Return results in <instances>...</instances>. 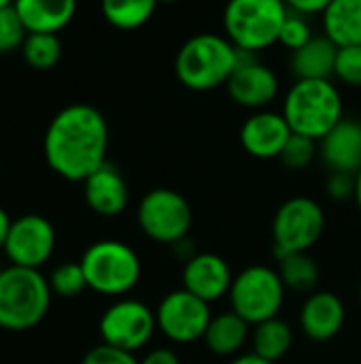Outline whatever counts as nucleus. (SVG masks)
I'll return each mask as SVG.
<instances>
[{"label": "nucleus", "instance_id": "obj_14", "mask_svg": "<svg viewBox=\"0 0 361 364\" xmlns=\"http://www.w3.org/2000/svg\"><path fill=\"white\" fill-rule=\"evenodd\" d=\"M232 282H234V273L219 254H211V252L194 254L183 264L181 288L206 301L209 305L228 296Z\"/></svg>", "mask_w": 361, "mask_h": 364}, {"label": "nucleus", "instance_id": "obj_4", "mask_svg": "<svg viewBox=\"0 0 361 364\" xmlns=\"http://www.w3.org/2000/svg\"><path fill=\"white\" fill-rule=\"evenodd\" d=\"M51 288L36 269L6 267L0 273V328L21 333L38 326L51 307Z\"/></svg>", "mask_w": 361, "mask_h": 364}, {"label": "nucleus", "instance_id": "obj_11", "mask_svg": "<svg viewBox=\"0 0 361 364\" xmlns=\"http://www.w3.org/2000/svg\"><path fill=\"white\" fill-rule=\"evenodd\" d=\"M213 318L211 305L185 288L172 290L162 296L155 309L157 331L177 346L200 341Z\"/></svg>", "mask_w": 361, "mask_h": 364}, {"label": "nucleus", "instance_id": "obj_31", "mask_svg": "<svg viewBox=\"0 0 361 364\" xmlns=\"http://www.w3.org/2000/svg\"><path fill=\"white\" fill-rule=\"evenodd\" d=\"M313 30L309 23V17L296 11H289L283 26H281V34H279V45L287 47L289 51L300 49L302 45H306L313 38Z\"/></svg>", "mask_w": 361, "mask_h": 364}, {"label": "nucleus", "instance_id": "obj_20", "mask_svg": "<svg viewBox=\"0 0 361 364\" xmlns=\"http://www.w3.org/2000/svg\"><path fill=\"white\" fill-rule=\"evenodd\" d=\"M13 6L28 32L57 34L77 13V0H15Z\"/></svg>", "mask_w": 361, "mask_h": 364}, {"label": "nucleus", "instance_id": "obj_22", "mask_svg": "<svg viewBox=\"0 0 361 364\" xmlns=\"http://www.w3.org/2000/svg\"><path fill=\"white\" fill-rule=\"evenodd\" d=\"M323 15V32L336 47L361 45V0H332Z\"/></svg>", "mask_w": 361, "mask_h": 364}, {"label": "nucleus", "instance_id": "obj_32", "mask_svg": "<svg viewBox=\"0 0 361 364\" xmlns=\"http://www.w3.org/2000/svg\"><path fill=\"white\" fill-rule=\"evenodd\" d=\"M81 364H140V360L130 352H123V350H117L113 346L100 343V346L91 348L83 356Z\"/></svg>", "mask_w": 361, "mask_h": 364}, {"label": "nucleus", "instance_id": "obj_37", "mask_svg": "<svg viewBox=\"0 0 361 364\" xmlns=\"http://www.w3.org/2000/svg\"><path fill=\"white\" fill-rule=\"evenodd\" d=\"M11 218L9 213L0 207V252L4 250V241H6V235H9V228H11Z\"/></svg>", "mask_w": 361, "mask_h": 364}, {"label": "nucleus", "instance_id": "obj_15", "mask_svg": "<svg viewBox=\"0 0 361 364\" xmlns=\"http://www.w3.org/2000/svg\"><path fill=\"white\" fill-rule=\"evenodd\" d=\"M291 134L294 132L281 111L260 109L240 126V145L257 160H272L281 156Z\"/></svg>", "mask_w": 361, "mask_h": 364}, {"label": "nucleus", "instance_id": "obj_28", "mask_svg": "<svg viewBox=\"0 0 361 364\" xmlns=\"http://www.w3.org/2000/svg\"><path fill=\"white\" fill-rule=\"evenodd\" d=\"M319 156V143L309 139V136H302V134H291L289 141L285 143L279 160L291 168V171H302L306 168L315 158Z\"/></svg>", "mask_w": 361, "mask_h": 364}, {"label": "nucleus", "instance_id": "obj_34", "mask_svg": "<svg viewBox=\"0 0 361 364\" xmlns=\"http://www.w3.org/2000/svg\"><path fill=\"white\" fill-rule=\"evenodd\" d=\"M332 0H285L287 9L289 11H296V13H302V15H317V13H323L326 6L330 4Z\"/></svg>", "mask_w": 361, "mask_h": 364}, {"label": "nucleus", "instance_id": "obj_39", "mask_svg": "<svg viewBox=\"0 0 361 364\" xmlns=\"http://www.w3.org/2000/svg\"><path fill=\"white\" fill-rule=\"evenodd\" d=\"M13 2H15V0H0V9H4V6H13Z\"/></svg>", "mask_w": 361, "mask_h": 364}, {"label": "nucleus", "instance_id": "obj_12", "mask_svg": "<svg viewBox=\"0 0 361 364\" xmlns=\"http://www.w3.org/2000/svg\"><path fill=\"white\" fill-rule=\"evenodd\" d=\"M55 243L57 237L53 224L45 215L28 213L11 222L2 252L13 267L40 271V267L53 256Z\"/></svg>", "mask_w": 361, "mask_h": 364}, {"label": "nucleus", "instance_id": "obj_38", "mask_svg": "<svg viewBox=\"0 0 361 364\" xmlns=\"http://www.w3.org/2000/svg\"><path fill=\"white\" fill-rule=\"evenodd\" d=\"M353 200L357 203V209L361 211V168L355 175V196H353Z\"/></svg>", "mask_w": 361, "mask_h": 364}, {"label": "nucleus", "instance_id": "obj_19", "mask_svg": "<svg viewBox=\"0 0 361 364\" xmlns=\"http://www.w3.org/2000/svg\"><path fill=\"white\" fill-rule=\"evenodd\" d=\"M251 328L253 326L249 322L228 309L211 318L202 341L211 354L221 358H234L240 354L247 341H251Z\"/></svg>", "mask_w": 361, "mask_h": 364}, {"label": "nucleus", "instance_id": "obj_5", "mask_svg": "<svg viewBox=\"0 0 361 364\" xmlns=\"http://www.w3.org/2000/svg\"><path fill=\"white\" fill-rule=\"evenodd\" d=\"M79 262L87 288L102 296H126L138 286L143 275L140 256L128 243L117 239L91 243Z\"/></svg>", "mask_w": 361, "mask_h": 364}, {"label": "nucleus", "instance_id": "obj_41", "mask_svg": "<svg viewBox=\"0 0 361 364\" xmlns=\"http://www.w3.org/2000/svg\"><path fill=\"white\" fill-rule=\"evenodd\" d=\"M360 301H361V284H360Z\"/></svg>", "mask_w": 361, "mask_h": 364}, {"label": "nucleus", "instance_id": "obj_7", "mask_svg": "<svg viewBox=\"0 0 361 364\" xmlns=\"http://www.w3.org/2000/svg\"><path fill=\"white\" fill-rule=\"evenodd\" d=\"M285 292L287 288L279 271L264 264H251L243 269L238 275H234L228 301L234 314H238L245 322L255 326L281 314Z\"/></svg>", "mask_w": 361, "mask_h": 364}, {"label": "nucleus", "instance_id": "obj_23", "mask_svg": "<svg viewBox=\"0 0 361 364\" xmlns=\"http://www.w3.org/2000/svg\"><path fill=\"white\" fill-rule=\"evenodd\" d=\"M294 346V328L283 318H270L251 328V352L264 360L279 363Z\"/></svg>", "mask_w": 361, "mask_h": 364}, {"label": "nucleus", "instance_id": "obj_17", "mask_svg": "<svg viewBox=\"0 0 361 364\" xmlns=\"http://www.w3.org/2000/svg\"><path fill=\"white\" fill-rule=\"evenodd\" d=\"M83 196L87 207L100 218H117L128 209L130 190L117 166L104 162L83 181Z\"/></svg>", "mask_w": 361, "mask_h": 364}, {"label": "nucleus", "instance_id": "obj_29", "mask_svg": "<svg viewBox=\"0 0 361 364\" xmlns=\"http://www.w3.org/2000/svg\"><path fill=\"white\" fill-rule=\"evenodd\" d=\"M28 36V30L17 15L15 6L0 9V55L21 49L23 41Z\"/></svg>", "mask_w": 361, "mask_h": 364}, {"label": "nucleus", "instance_id": "obj_27", "mask_svg": "<svg viewBox=\"0 0 361 364\" xmlns=\"http://www.w3.org/2000/svg\"><path fill=\"white\" fill-rule=\"evenodd\" d=\"M47 282H49L51 294L60 296V299H77L87 288L81 262H62V264H57L49 273Z\"/></svg>", "mask_w": 361, "mask_h": 364}, {"label": "nucleus", "instance_id": "obj_6", "mask_svg": "<svg viewBox=\"0 0 361 364\" xmlns=\"http://www.w3.org/2000/svg\"><path fill=\"white\" fill-rule=\"evenodd\" d=\"M287 13L285 0H228L223 9V30L236 49L255 55L279 43Z\"/></svg>", "mask_w": 361, "mask_h": 364}, {"label": "nucleus", "instance_id": "obj_8", "mask_svg": "<svg viewBox=\"0 0 361 364\" xmlns=\"http://www.w3.org/2000/svg\"><path fill=\"white\" fill-rule=\"evenodd\" d=\"M138 228L147 239L162 245H179L191 228L194 211L183 194L170 188L149 190L136 209Z\"/></svg>", "mask_w": 361, "mask_h": 364}, {"label": "nucleus", "instance_id": "obj_35", "mask_svg": "<svg viewBox=\"0 0 361 364\" xmlns=\"http://www.w3.org/2000/svg\"><path fill=\"white\" fill-rule=\"evenodd\" d=\"M140 364H181V358L170 348H153L140 358Z\"/></svg>", "mask_w": 361, "mask_h": 364}, {"label": "nucleus", "instance_id": "obj_2", "mask_svg": "<svg viewBox=\"0 0 361 364\" xmlns=\"http://www.w3.org/2000/svg\"><path fill=\"white\" fill-rule=\"evenodd\" d=\"M240 62V49L228 36L202 32L187 38L174 60L177 79L194 92H211L226 85Z\"/></svg>", "mask_w": 361, "mask_h": 364}, {"label": "nucleus", "instance_id": "obj_24", "mask_svg": "<svg viewBox=\"0 0 361 364\" xmlns=\"http://www.w3.org/2000/svg\"><path fill=\"white\" fill-rule=\"evenodd\" d=\"M279 275L287 290L298 294H311L315 292L319 284V267L309 256V252H296L279 256Z\"/></svg>", "mask_w": 361, "mask_h": 364}, {"label": "nucleus", "instance_id": "obj_26", "mask_svg": "<svg viewBox=\"0 0 361 364\" xmlns=\"http://www.w3.org/2000/svg\"><path fill=\"white\" fill-rule=\"evenodd\" d=\"M21 55L34 70H51L62 58V43L57 34L51 32H28L21 45Z\"/></svg>", "mask_w": 361, "mask_h": 364}, {"label": "nucleus", "instance_id": "obj_30", "mask_svg": "<svg viewBox=\"0 0 361 364\" xmlns=\"http://www.w3.org/2000/svg\"><path fill=\"white\" fill-rule=\"evenodd\" d=\"M334 77L349 87H361V45L338 47Z\"/></svg>", "mask_w": 361, "mask_h": 364}, {"label": "nucleus", "instance_id": "obj_42", "mask_svg": "<svg viewBox=\"0 0 361 364\" xmlns=\"http://www.w3.org/2000/svg\"><path fill=\"white\" fill-rule=\"evenodd\" d=\"M0 273H2V267H0Z\"/></svg>", "mask_w": 361, "mask_h": 364}, {"label": "nucleus", "instance_id": "obj_33", "mask_svg": "<svg viewBox=\"0 0 361 364\" xmlns=\"http://www.w3.org/2000/svg\"><path fill=\"white\" fill-rule=\"evenodd\" d=\"M326 192L332 200H349L355 196V175L330 171L326 181Z\"/></svg>", "mask_w": 361, "mask_h": 364}, {"label": "nucleus", "instance_id": "obj_13", "mask_svg": "<svg viewBox=\"0 0 361 364\" xmlns=\"http://www.w3.org/2000/svg\"><path fill=\"white\" fill-rule=\"evenodd\" d=\"M226 87L236 105L260 111L277 98L279 77L270 66L257 62L253 53L240 51V62L228 79Z\"/></svg>", "mask_w": 361, "mask_h": 364}, {"label": "nucleus", "instance_id": "obj_25", "mask_svg": "<svg viewBox=\"0 0 361 364\" xmlns=\"http://www.w3.org/2000/svg\"><path fill=\"white\" fill-rule=\"evenodd\" d=\"M160 0H100L104 19L117 30H136L155 13Z\"/></svg>", "mask_w": 361, "mask_h": 364}, {"label": "nucleus", "instance_id": "obj_18", "mask_svg": "<svg viewBox=\"0 0 361 364\" xmlns=\"http://www.w3.org/2000/svg\"><path fill=\"white\" fill-rule=\"evenodd\" d=\"M319 156L330 171L357 175L361 168V122L343 117L319 141Z\"/></svg>", "mask_w": 361, "mask_h": 364}, {"label": "nucleus", "instance_id": "obj_10", "mask_svg": "<svg viewBox=\"0 0 361 364\" xmlns=\"http://www.w3.org/2000/svg\"><path fill=\"white\" fill-rule=\"evenodd\" d=\"M98 331L102 343L136 354L151 343L157 331L155 311L138 299H119L104 309Z\"/></svg>", "mask_w": 361, "mask_h": 364}, {"label": "nucleus", "instance_id": "obj_21", "mask_svg": "<svg viewBox=\"0 0 361 364\" xmlns=\"http://www.w3.org/2000/svg\"><path fill=\"white\" fill-rule=\"evenodd\" d=\"M338 47L323 34L313 36L306 45L291 51L289 70L298 79H332Z\"/></svg>", "mask_w": 361, "mask_h": 364}, {"label": "nucleus", "instance_id": "obj_36", "mask_svg": "<svg viewBox=\"0 0 361 364\" xmlns=\"http://www.w3.org/2000/svg\"><path fill=\"white\" fill-rule=\"evenodd\" d=\"M228 364H274V363L264 360V358H260V356H257V354H253V352H247V354H238V356H234V358H232Z\"/></svg>", "mask_w": 361, "mask_h": 364}, {"label": "nucleus", "instance_id": "obj_9", "mask_svg": "<svg viewBox=\"0 0 361 364\" xmlns=\"http://www.w3.org/2000/svg\"><path fill=\"white\" fill-rule=\"evenodd\" d=\"M326 230L323 207L309 196L287 198L274 213L272 220V241L274 254H296L309 252Z\"/></svg>", "mask_w": 361, "mask_h": 364}, {"label": "nucleus", "instance_id": "obj_3", "mask_svg": "<svg viewBox=\"0 0 361 364\" xmlns=\"http://www.w3.org/2000/svg\"><path fill=\"white\" fill-rule=\"evenodd\" d=\"M281 113L294 134L319 143L343 119V98L330 79H298L285 94Z\"/></svg>", "mask_w": 361, "mask_h": 364}, {"label": "nucleus", "instance_id": "obj_16", "mask_svg": "<svg viewBox=\"0 0 361 364\" xmlns=\"http://www.w3.org/2000/svg\"><path fill=\"white\" fill-rule=\"evenodd\" d=\"M347 320L345 303L338 294L328 290L311 292L300 307V331L313 341H330L334 339Z\"/></svg>", "mask_w": 361, "mask_h": 364}, {"label": "nucleus", "instance_id": "obj_40", "mask_svg": "<svg viewBox=\"0 0 361 364\" xmlns=\"http://www.w3.org/2000/svg\"><path fill=\"white\" fill-rule=\"evenodd\" d=\"M160 2H166V4H170V2H179V0H160Z\"/></svg>", "mask_w": 361, "mask_h": 364}, {"label": "nucleus", "instance_id": "obj_1", "mask_svg": "<svg viewBox=\"0 0 361 364\" xmlns=\"http://www.w3.org/2000/svg\"><path fill=\"white\" fill-rule=\"evenodd\" d=\"M43 151L49 168L66 181H85L106 162L109 126L91 105H68L49 122Z\"/></svg>", "mask_w": 361, "mask_h": 364}]
</instances>
